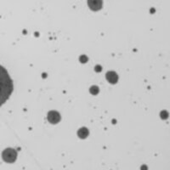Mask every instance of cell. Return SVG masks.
<instances>
[{
  "label": "cell",
  "mask_w": 170,
  "mask_h": 170,
  "mask_svg": "<svg viewBox=\"0 0 170 170\" xmlns=\"http://www.w3.org/2000/svg\"><path fill=\"white\" fill-rule=\"evenodd\" d=\"M13 92V82L6 69L0 66V106Z\"/></svg>",
  "instance_id": "1"
},
{
  "label": "cell",
  "mask_w": 170,
  "mask_h": 170,
  "mask_svg": "<svg viewBox=\"0 0 170 170\" xmlns=\"http://www.w3.org/2000/svg\"><path fill=\"white\" fill-rule=\"evenodd\" d=\"M2 157H3V159H4V162H8V163H12V162H15V160H16V151L12 148L6 149L3 151Z\"/></svg>",
  "instance_id": "2"
},
{
  "label": "cell",
  "mask_w": 170,
  "mask_h": 170,
  "mask_svg": "<svg viewBox=\"0 0 170 170\" xmlns=\"http://www.w3.org/2000/svg\"><path fill=\"white\" fill-rule=\"evenodd\" d=\"M60 120V116L59 114L55 111V110H50L49 113H48V121L51 123L52 124H55V123H58Z\"/></svg>",
  "instance_id": "3"
},
{
  "label": "cell",
  "mask_w": 170,
  "mask_h": 170,
  "mask_svg": "<svg viewBox=\"0 0 170 170\" xmlns=\"http://www.w3.org/2000/svg\"><path fill=\"white\" fill-rule=\"evenodd\" d=\"M88 5L93 11H98L102 8V0H88Z\"/></svg>",
  "instance_id": "4"
},
{
  "label": "cell",
  "mask_w": 170,
  "mask_h": 170,
  "mask_svg": "<svg viewBox=\"0 0 170 170\" xmlns=\"http://www.w3.org/2000/svg\"><path fill=\"white\" fill-rule=\"evenodd\" d=\"M106 79L108 82H110V83H116L118 80V76L117 74L114 72H108L106 73Z\"/></svg>",
  "instance_id": "5"
},
{
  "label": "cell",
  "mask_w": 170,
  "mask_h": 170,
  "mask_svg": "<svg viewBox=\"0 0 170 170\" xmlns=\"http://www.w3.org/2000/svg\"><path fill=\"white\" fill-rule=\"evenodd\" d=\"M77 134H78L79 138H81V139H85L86 137H88V135H89V130L86 127H82L78 130Z\"/></svg>",
  "instance_id": "6"
},
{
  "label": "cell",
  "mask_w": 170,
  "mask_h": 170,
  "mask_svg": "<svg viewBox=\"0 0 170 170\" xmlns=\"http://www.w3.org/2000/svg\"><path fill=\"white\" fill-rule=\"evenodd\" d=\"M90 92L92 94H97L99 93V88L97 86H93L90 88Z\"/></svg>",
  "instance_id": "7"
},
{
  "label": "cell",
  "mask_w": 170,
  "mask_h": 170,
  "mask_svg": "<svg viewBox=\"0 0 170 170\" xmlns=\"http://www.w3.org/2000/svg\"><path fill=\"white\" fill-rule=\"evenodd\" d=\"M80 61L81 62H83V63L87 62V61H88V58H87V56H86V55H83V56H81Z\"/></svg>",
  "instance_id": "8"
},
{
  "label": "cell",
  "mask_w": 170,
  "mask_h": 170,
  "mask_svg": "<svg viewBox=\"0 0 170 170\" xmlns=\"http://www.w3.org/2000/svg\"><path fill=\"white\" fill-rule=\"evenodd\" d=\"M161 117L163 119L167 118V117H168V113H167V111H162L161 114Z\"/></svg>",
  "instance_id": "9"
},
{
  "label": "cell",
  "mask_w": 170,
  "mask_h": 170,
  "mask_svg": "<svg viewBox=\"0 0 170 170\" xmlns=\"http://www.w3.org/2000/svg\"><path fill=\"white\" fill-rule=\"evenodd\" d=\"M95 70H96V71H97V72H100V70H101V67H100V66H97L95 67Z\"/></svg>",
  "instance_id": "10"
}]
</instances>
